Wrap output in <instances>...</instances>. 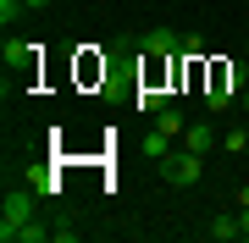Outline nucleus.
Segmentation results:
<instances>
[{"label":"nucleus","mask_w":249,"mask_h":243,"mask_svg":"<svg viewBox=\"0 0 249 243\" xmlns=\"http://www.w3.org/2000/svg\"><path fill=\"white\" fill-rule=\"evenodd\" d=\"M39 205H45V199H39L34 188H11V194H6V205H0V238L17 243V238H22V227L39 216Z\"/></svg>","instance_id":"f257e3e1"},{"label":"nucleus","mask_w":249,"mask_h":243,"mask_svg":"<svg viewBox=\"0 0 249 243\" xmlns=\"http://www.w3.org/2000/svg\"><path fill=\"white\" fill-rule=\"evenodd\" d=\"M199 171H205V155H194V149H172L166 161H160V177H166L172 188H194Z\"/></svg>","instance_id":"f03ea898"},{"label":"nucleus","mask_w":249,"mask_h":243,"mask_svg":"<svg viewBox=\"0 0 249 243\" xmlns=\"http://www.w3.org/2000/svg\"><path fill=\"white\" fill-rule=\"evenodd\" d=\"M139 55L144 61H172V55H183V39L172 33V28H150V33L139 39Z\"/></svg>","instance_id":"7ed1b4c3"},{"label":"nucleus","mask_w":249,"mask_h":243,"mask_svg":"<svg viewBox=\"0 0 249 243\" xmlns=\"http://www.w3.org/2000/svg\"><path fill=\"white\" fill-rule=\"evenodd\" d=\"M22 182H28V188H34L39 199H45V205H50V199H55V177H50V166H45V161H34V166H22Z\"/></svg>","instance_id":"20e7f679"},{"label":"nucleus","mask_w":249,"mask_h":243,"mask_svg":"<svg viewBox=\"0 0 249 243\" xmlns=\"http://www.w3.org/2000/svg\"><path fill=\"white\" fill-rule=\"evenodd\" d=\"M211 144H216V127H211V122H188V127H183V149L205 155Z\"/></svg>","instance_id":"39448f33"},{"label":"nucleus","mask_w":249,"mask_h":243,"mask_svg":"<svg viewBox=\"0 0 249 243\" xmlns=\"http://www.w3.org/2000/svg\"><path fill=\"white\" fill-rule=\"evenodd\" d=\"M211 238H216V243H232V238H244V227H238V210H222V216H211Z\"/></svg>","instance_id":"423d86ee"},{"label":"nucleus","mask_w":249,"mask_h":243,"mask_svg":"<svg viewBox=\"0 0 249 243\" xmlns=\"http://www.w3.org/2000/svg\"><path fill=\"white\" fill-rule=\"evenodd\" d=\"M166 155H172V133L150 127V133H144V161H166Z\"/></svg>","instance_id":"0eeeda50"},{"label":"nucleus","mask_w":249,"mask_h":243,"mask_svg":"<svg viewBox=\"0 0 249 243\" xmlns=\"http://www.w3.org/2000/svg\"><path fill=\"white\" fill-rule=\"evenodd\" d=\"M50 238H55V227H50L45 216H34V221L22 227V238H17V243H50Z\"/></svg>","instance_id":"6e6552de"},{"label":"nucleus","mask_w":249,"mask_h":243,"mask_svg":"<svg viewBox=\"0 0 249 243\" xmlns=\"http://www.w3.org/2000/svg\"><path fill=\"white\" fill-rule=\"evenodd\" d=\"M155 127H160V133H172V138H178V133H183L188 122H183V111H172V105H160V111H155Z\"/></svg>","instance_id":"1a4fd4ad"},{"label":"nucleus","mask_w":249,"mask_h":243,"mask_svg":"<svg viewBox=\"0 0 249 243\" xmlns=\"http://www.w3.org/2000/svg\"><path fill=\"white\" fill-rule=\"evenodd\" d=\"M0 55H6V66H22V61H28L34 50H28L22 39H6V50H0Z\"/></svg>","instance_id":"9d476101"},{"label":"nucleus","mask_w":249,"mask_h":243,"mask_svg":"<svg viewBox=\"0 0 249 243\" xmlns=\"http://www.w3.org/2000/svg\"><path fill=\"white\" fill-rule=\"evenodd\" d=\"M222 149H227V155H244V149H249V133H244V127H232V133L222 138Z\"/></svg>","instance_id":"9b49d317"},{"label":"nucleus","mask_w":249,"mask_h":243,"mask_svg":"<svg viewBox=\"0 0 249 243\" xmlns=\"http://www.w3.org/2000/svg\"><path fill=\"white\" fill-rule=\"evenodd\" d=\"M22 11H28V0H0V22H6V28H11V22H17V17H22Z\"/></svg>","instance_id":"f8f14e48"},{"label":"nucleus","mask_w":249,"mask_h":243,"mask_svg":"<svg viewBox=\"0 0 249 243\" xmlns=\"http://www.w3.org/2000/svg\"><path fill=\"white\" fill-rule=\"evenodd\" d=\"M238 227H244V238H249V205H244V210H238Z\"/></svg>","instance_id":"ddd939ff"},{"label":"nucleus","mask_w":249,"mask_h":243,"mask_svg":"<svg viewBox=\"0 0 249 243\" xmlns=\"http://www.w3.org/2000/svg\"><path fill=\"white\" fill-rule=\"evenodd\" d=\"M244 205H249V182H244V188H238V210H244Z\"/></svg>","instance_id":"4468645a"},{"label":"nucleus","mask_w":249,"mask_h":243,"mask_svg":"<svg viewBox=\"0 0 249 243\" xmlns=\"http://www.w3.org/2000/svg\"><path fill=\"white\" fill-rule=\"evenodd\" d=\"M45 6H50V0H28V11H45Z\"/></svg>","instance_id":"2eb2a0df"},{"label":"nucleus","mask_w":249,"mask_h":243,"mask_svg":"<svg viewBox=\"0 0 249 243\" xmlns=\"http://www.w3.org/2000/svg\"><path fill=\"white\" fill-rule=\"evenodd\" d=\"M244 72H249V61H244Z\"/></svg>","instance_id":"dca6fc26"}]
</instances>
